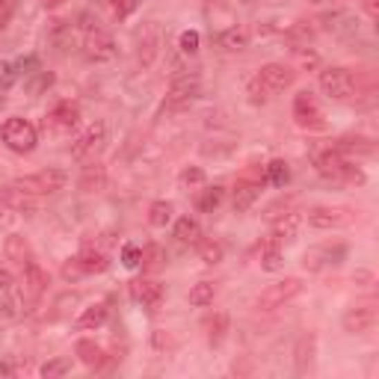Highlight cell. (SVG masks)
I'll return each mask as SVG.
<instances>
[{
    "instance_id": "cell-2",
    "label": "cell",
    "mask_w": 379,
    "mask_h": 379,
    "mask_svg": "<svg viewBox=\"0 0 379 379\" xmlns=\"http://www.w3.org/2000/svg\"><path fill=\"white\" fill-rule=\"evenodd\" d=\"M66 184H68V175L62 169H41L36 175L18 178L12 187L21 190V193H27V196H50V193H59Z\"/></svg>"
},
{
    "instance_id": "cell-29",
    "label": "cell",
    "mask_w": 379,
    "mask_h": 379,
    "mask_svg": "<svg viewBox=\"0 0 379 379\" xmlns=\"http://www.w3.org/2000/svg\"><path fill=\"white\" fill-rule=\"evenodd\" d=\"M246 41H249V36H246L243 27H228L225 33L219 36V45H223L225 50H243Z\"/></svg>"
},
{
    "instance_id": "cell-45",
    "label": "cell",
    "mask_w": 379,
    "mask_h": 379,
    "mask_svg": "<svg viewBox=\"0 0 379 379\" xmlns=\"http://www.w3.org/2000/svg\"><path fill=\"white\" fill-rule=\"evenodd\" d=\"M12 15H15V0H0V30L9 24Z\"/></svg>"
},
{
    "instance_id": "cell-34",
    "label": "cell",
    "mask_w": 379,
    "mask_h": 379,
    "mask_svg": "<svg viewBox=\"0 0 379 379\" xmlns=\"http://www.w3.org/2000/svg\"><path fill=\"white\" fill-rule=\"evenodd\" d=\"M335 149H338V151H359V154H371L373 151V145L371 142H367V140H362V136H355V140H353V136H344V140H338V142H335Z\"/></svg>"
},
{
    "instance_id": "cell-20",
    "label": "cell",
    "mask_w": 379,
    "mask_h": 379,
    "mask_svg": "<svg viewBox=\"0 0 379 379\" xmlns=\"http://www.w3.org/2000/svg\"><path fill=\"white\" fill-rule=\"evenodd\" d=\"M3 252H6V258L12 261V264H21V267H24L27 261H33V252H30V243H27L24 237H18V234H9V237H6Z\"/></svg>"
},
{
    "instance_id": "cell-19",
    "label": "cell",
    "mask_w": 379,
    "mask_h": 379,
    "mask_svg": "<svg viewBox=\"0 0 379 379\" xmlns=\"http://www.w3.org/2000/svg\"><path fill=\"white\" fill-rule=\"evenodd\" d=\"M80 190H86V193H98V190H104V184H107V172H104V166L98 163H86L80 172Z\"/></svg>"
},
{
    "instance_id": "cell-15",
    "label": "cell",
    "mask_w": 379,
    "mask_h": 379,
    "mask_svg": "<svg viewBox=\"0 0 379 379\" xmlns=\"http://www.w3.org/2000/svg\"><path fill=\"white\" fill-rule=\"evenodd\" d=\"M198 95V77H175L169 95H166V110H178V107H187Z\"/></svg>"
},
{
    "instance_id": "cell-8",
    "label": "cell",
    "mask_w": 379,
    "mask_h": 379,
    "mask_svg": "<svg viewBox=\"0 0 379 379\" xmlns=\"http://www.w3.org/2000/svg\"><path fill=\"white\" fill-rule=\"evenodd\" d=\"M104 142H107V128H104V122H92L89 128L77 136V142L71 145V157L80 163H92L95 154L104 149Z\"/></svg>"
},
{
    "instance_id": "cell-26",
    "label": "cell",
    "mask_w": 379,
    "mask_h": 379,
    "mask_svg": "<svg viewBox=\"0 0 379 379\" xmlns=\"http://www.w3.org/2000/svg\"><path fill=\"white\" fill-rule=\"evenodd\" d=\"M264 181H270L272 187H284L290 181V169H288V163L284 160H270L264 166Z\"/></svg>"
},
{
    "instance_id": "cell-28",
    "label": "cell",
    "mask_w": 379,
    "mask_h": 379,
    "mask_svg": "<svg viewBox=\"0 0 379 379\" xmlns=\"http://www.w3.org/2000/svg\"><path fill=\"white\" fill-rule=\"evenodd\" d=\"M80 258V264H83V272H86V276H95V272H104L110 267V261H107V255H104V252H83V255H77Z\"/></svg>"
},
{
    "instance_id": "cell-25",
    "label": "cell",
    "mask_w": 379,
    "mask_h": 379,
    "mask_svg": "<svg viewBox=\"0 0 379 379\" xmlns=\"http://www.w3.org/2000/svg\"><path fill=\"white\" fill-rule=\"evenodd\" d=\"M104 320H107V305H89L86 311L77 317V329H98V326H104Z\"/></svg>"
},
{
    "instance_id": "cell-18",
    "label": "cell",
    "mask_w": 379,
    "mask_h": 379,
    "mask_svg": "<svg viewBox=\"0 0 379 379\" xmlns=\"http://www.w3.org/2000/svg\"><path fill=\"white\" fill-rule=\"evenodd\" d=\"M299 223H302V214L299 210H288V214H281L276 219V225H272V237L276 240H293L299 231Z\"/></svg>"
},
{
    "instance_id": "cell-38",
    "label": "cell",
    "mask_w": 379,
    "mask_h": 379,
    "mask_svg": "<svg viewBox=\"0 0 379 379\" xmlns=\"http://www.w3.org/2000/svg\"><path fill=\"white\" fill-rule=\"evenodd\" d=\"M110 9H113V15L115 18H128L136 12V6H140V0H107Z\"/></svg>"
},
{
    "instance_id": "cell-44",
    "label": "cell",
    "mask_w": 379,
    "mask_h": 379,
    "mask_svg": "<svg viewBox=\"0 0 379 379\" xmlns=\"http://www.w3.org/2000/svg\"><path fill=\"white\" fill-rule=\"evenodd\" d=\"M267 95H270V92H267L264 86H261V80H258V77L249 83V101H252V104H264V101H267Z\"/></svg>"
},
{
    "instance_id": "cell-14",
    "label": "cell",
    "mask_w": 379,
    "mask_h": 379,
    "mask_svg": "<svg viewBox=\"0 0 379 379\" xmlns=\"http://www.w3.org/2000/svg\"><path fill=\"white\" fill-rule=\"evenodd\" d=\"M346 258V246H314V249H308L305 252V258H302V264H305V270H311V272H317V270H323L326 264H341V261Z\"/></svg>"
},
{
    "instance_id": "cell-22",
    "label": "cell",
    "mask_w": 379,
    "mask_h": 379,
    "mask_svg": "<svg viewBox=\"0 0 379 379\" xmlns=\"http://www.w3.org/2000/svg\"><path fill=\"white\" fill-rule=\"evenodd\" d=\"M214 297H216V284L214 281H196L193 288H190V293H187L190 305H196V308H205V305H210V302H214Z\"/></svg>"
},
{
    "instance_id": "cell-53",
    "label": "cell",
    "mask_w": 379,
    "mask_h": 379,
    "mask_svg": "<svg viewBox=\"0 0 379 379\" xmlns=\"http://www.w3.org/2000/svg\"><path fill=\"white\" fill-rule=\"evenodd\" d=\"M311 3H320V0H311Z\"/></svg>"
},
{
    "instance_id": "cell-21",
    "label": "cell",
    "mask_w": 379,
    "mask_h": 379,
    "mask_svg": "<svg viewBox=\"0 0 379 379\" xmlns=\"http://www.w3.org/2000/svg\"><path fill=\"white\" fill-rule=\"evenodd\" d=\"M175 237H178V243H184V246H198V240H202V228H198L196 219H178L175 223Z\"/></svg>"
},
{
    "instance_id": "cell-12",
    "label": "cell",
    "mask_w": 379,
    "mask_h": 379,
    "mask_svg": "<svg viewBox=\"0 0 379 379\" xmlns=\"http://www.w3.org/2000/svg\"><path fill=\"white\" fill-rule=\"evenodd\" d=\"M131 297L140 305H145V308L157 311V308H160V302H163V297H166V290H163V284L154 281V279H133L131 281Z\"/></svg>"
},
{
    "instance_id": "cell-30",
    "label": "cell",
    "mask_w": 379,
    "mask_h": 379,
    "mask_svg": "<svg viewBox=\"0 0 379 379\" xmlns=\"http://www.w3.org/2000/svg\"><path fill=\"white\" fill-rule=\"evenodd\" d=\"M172 205L169 202H154L151 207H149V223L154 225V228H166L169 225V219H172Z\"/></svg>"
},
{
    "instance_id": "cell-42",
    "label": "cell",
    "mask_w": 379,
    "mask_h": 379,
    "mask_svg": "<svg viewBox=\"0 0 379 379\" xmlns=\"http://www.w3.org/2000/svg\"><path fill=\"white\" fill-rule=\"evenodd\" d=\"M181 184H184V187H202V184H205V169H198V166H190V169L181 172Z\"/></svg>"
},
{
    "instance_id": "cell-9",
    "label": "cell",
    "mask_w": 379,
    "mask_h": 379,
    "mask_svg": "<svg viewBox=\"0 0 379 379\" xmlns=\"http://www.w3.org/2000/svg\"><path fill=\"white\" fill-rule=\"evenodd\" d=\"M77 124H80V110H77V104L62 101V104H57V107L48 113L45 131L54 133V136H68L71 131L77 128Z\"/></svg>"
},
{
    "instance_id": "cell-40",
    "label": "cell",
    "mask_w": 379,
    "mask_h": 379,
    "mask_svg": "<svg viewBox=\"0 0 379 379\" xmlns=\"http://www.w3.org/2000/svg\"><path fill=\"white\" fill-rule=\"evenodd\" d=\"M122 264L128 267V270H136V267L142 264V249L133 246V243H128V246L122 249Z\"/></svg>"
},
{
    "instance_id": "cell-5",
    "label": "cell",
    "mask_w": 379,
    "mask_h": 379,
    "mask_svg": "<svg viewBox=\"0 0 379 379\" xmlns=\"http://www.w3.org/2000/svg\"><path fill=\"white\" fill-rule=\"evenodd\" d=\"M320 89L335 101H346L355 95V77L350 68L344 66H332L320 71Z\"/></svg>"
},
{
    "instance_id": "cell-4",
    "label": "cell",
    "mask_w": 379,
    "mask_h": 379,
    "mask_svg": "<svg viewBox=\"0 0 379 379\" xmlns=\"http://www.w3.org/2000/svg\"><path fill=\"white\" fill-rule=\"evenodd\" d=\"M299 293H302V279L288 276L276 284H267V288L261 290V297L255 299V305L261 311H272V308H281L284 302H290L293 297H299Z\"/></svg>"
},
{
    "instance_id": "cell-16",
    "label": "cell",
    "mask_w": 379,
    "mask_h": 379,
    "mask_svg": "<svg viewBox=\"0 0 379 379\" xmlns=\"http://www.w3.org/2000/svg\"><path fill=\"white\" fill-rule=\"evenodd\" d=\"M21 288H24V297L30 302H36L41 293L48 290V272L41 270V264L36 261H27L24 264V281H21Z\"/></svg>"
},
{
    "instance_id": "cell-41",
    "label": "cell",
    "mask_w": 379,
    "mask_h": 379,
    "mask_svg": "<svg viewBox=\"0 0 379 379\" xmlns=\"http://www.w3.org/2000/svg\"><path fill=\"white\" fill-rule=\"evenodd\" d=\"M62 279L66 281H77V279H83L86 276V272H83V264H80V258H71V261H66V264H62Z\"/></svg>"
},
{
    "instance_id": "cell-32",
    "label": "cell",
    "mask_w": 379,
    "mask_h": 379,
    "mask_svg": "<svg viewBox=\"0 0 379 379\" xmlns=\"http://www.w3.org/2000/svg\"><path fill=\"white\" fill-rule=\"evenodd\" d=\"M293 62H297V68H302V71H314L320 66V54L311 48H293Z\"/></svg>"
},
{
    "instance_id": "cell-23",
    "label": "cell",
    "mask_w": 379,
    "mask_h": 379,
    "mask_svg": "<svg viewBox=\"0 0 379 379\" xmlns=\"http://www.w3.org/2000/svg\"><path fill=\"white\" fill-rule=\"evenodd\" d=\"M75 353H77V359L86 364V367H101L104 364V350L95 341H77V346H75Z\"/></svg>"
},
{
    "instance_id": "cell-49",
    "label": "cell",
    "mask_w": 379,
    "mask_h": 379,
    "mask_svg": "<svg viewBox=\"0 0 379 379\" xmlns=\"http://www.w3.org/2000/svg\"><path fill=\"white\" fill-rule=\"evenodd\" d=\"M362 6H364V12H367V18H379V0H362Z\"/></svg>"
},
{
    "instance_id": "cell-10",
    "label": "cell",
    "mask_w": 379,
    "mask_h": 379,
    "mask_svg": "<svg viewBox=\"0 0 379 379\" xmlns=\"http://www.w3.org/2000/svg\"><path fill=\"white\" fill-rule=\"evenodd\" d=\"M261 80V86L267 92H284L293 86V80H297V68L284 66V62H267V66H261V71L255 75Z\"/></svg>"
},
{
    "instance_id": "cell-36",
    "label": "cell",
    "mask_w": 379,
    "mask_h": 379,
    "mask_svg": "<svg viewBox=\"0 0 379 379\" xmlns=\"http://www.w3.org/2000/svg\"><path fill=\"white\" fill-rule=\"evenodd\" d=\"M18 66H12L9 59H0V92H9L15 86V80H18Z\"/></svg>"
},
{
    "instance_id": "cell-31",
    "label": "cell",
    "mask_w": 379,
    "mask_h": 379,
    "mask_svg": "<svg viewBox=\"0 0 379 379\" xmlns=\"http://www.w3.org/2000/svg\"><path fill=\"white\" fill-rule=\"evenodd\" d=\"M198 255H202L205 264H219L225 249H223V243H216V240H198Z\"/></svg>"
},
{
    "instance_id": "cell-1",
    "label": "cell",
    "mask_w": 379,
    "mask_h": 379,
    "mask_svg": "<svg viewBox=\"0 0 379 379\" xmlns=\"http://www.w3.org/2000/svg\"><path fill=\"white\" fill-rule=\"evenodd\" d=\"M314 163H317V172L323 178H329V181H355V184H364V175L355 169V166L346 160V154L338 151L335 145H332V149H326V151H320Z\"/></svg>"
},
{
    "instance_id": "cell-51",
    "label": "cell",
    "mask_w": 379,
    "mask_h": 379,
    "mask_svg": "<svg viewBox=\"0 0 379 379\" xmlns=\"http://www.w3.org/2000/svg\"><path fill=\"white\" fill-rule=\"evenodd\" d=\"M62 3H66V0H45L48 9H57V6H62Z\"/></svg>"
},
{
    "instance_id": "cell-54",
    "label": "cell",
    "mask_w": 379,
    "mask_h": 379,
    "mask_svg": "<svg viewBox=\"0 0 379 379\" xmlns=\"http://www.w3.org/2000/svg\"><path fill=\"white\" fill-rule=\"evenodd\" d=\"M205 3H210V0H205Z\"/></svg>"
},
{
    "instance_id": "cell-37",
    "label": "cell",
    "mask_w": 379,
    "mask_h": 379,
    "mask_svg": "<svg viewBox=\"0 0 379 379\" xmlns=\"http://www.w3.org/2000/svg\"><path fill=\"white\" fill-rule=\"evenodd\" d=\"M225 329H228V317H225V314H216L214 320H207V338H210V344L223 341Z\"/></svg>"
},
{
    "instance_id": "cell-13",
    "label": "cell",
    "mask_w": 379,
    "mask_h": 379,
    "mask_svg": "<svg viewBox=\"0 0 379 379\" xmlns=\"http://www.w3.org/2000/svg\"><path fill=\"white\" fill-rule=\"evenodd\" d=\"M376 320H379L376 305H355V308H350L344 314V329L350 335H364V332L373 329Z\"/></svg>"
},
{
    "instance_id": "cell-39",
    "label": "cell",
    "mask_w": 379,
    "mask_h": 379,
    "mask_svg": "<svg viewBox=\"0 0 379 379\" xmlns=\"http://www.w3.org/2000/svg\"><path fill=\"white\" fill-rule=\"evenodd\" d=\"M163 264V252H160V246H145L142 249V264L140 267H145V270H157Z\"/></svg>"
},
{
    "instance_id": "cell-11",
    "label": "cell",
    "mask_w": 379,
    "mask_h": 379,
    "mask_svg": "<svg viewBox=\"0 0 379 379\" xmlns=\"http://www.w3.org/2000/svg\"><path fill=\"white\" fill-rule=\"evenodd\" d=\"M83 54L92 62H110L115 57V41L104 30H89L86 39H83Z\"/></svg>"
},
{
    "instance_id": "cell-35",
    "label": "cell",
    "mask_w": 379,
    "mask_h": 379,
    "mask_svg": "<svg viewBox=\"0 0 379 379\" xmlns=\"http://www.w3.org/2000/svg\"><path fill=\"white\" fill-rule=\"evenodd\" d=\"M219 202H223V187H207V190H202V196H198V210L210 214L214 207H219Z\"/></svg>"
},
{
    "instance_id": "cell-6",
    "label": "cell",
    "mask_w": 379,
    "mask_h": 379,
    "mask_svg": "<svg viewBox=\"0 0 379 379\" xmlns=\"http://www.w3.org/2000/svg\"><path fill=\"white\" fill-rule=\"evenodd\" d=\"M355 223V210L344 205H317L308 210V225L311 228H346Z\"/></svg>"
},
{
    "instance_id": "cell-46",
    "label": "cell",
    "mask_w": 379,
    "mask_h": 379,
    "mask_svg": "<svg viewBox=\"0 0 379 379\" xmlns=\"http://www.w3.org/2000/svg\"><path fill=\"white\" fill-rule=\"evenodd\" d=\"M12 214H15V207L9 205V202H3V198H0V223L9 225V223H12V219H15Z\"/></svg>"
},
{
    "instance_id": "cell-7",
    "label": "cell",
    "mask_w": 379,
    "mask_h": 379,
    "mask_svg": "<svg viewBox=\"0 0 379 379\" xmlns=\"http://www.w3.org/2000/svg\"><path fill=\"white\" fill-rule=\"evenodd\" d=\"M293 122H297L302 131H323L326 128V115L320 110L317 98H314L308 89L293 98Z\"/></svg>"
},
{
    "instance_id": "cell-43",
    "label": "cell",
    "mask_w": 379,
    "mask_h": 379,
    "mask_svg": "<svg viewBox=\"0 0 379 379\" xmlns=\"http://www.w3.org/2000/svg\"><path fill=\"white\" fill-rule=\"evenodd\" d=\"M198 41H202V36H198L196 30H184V33H181V41H178V45H181L184 54H196V50H198Z\"/></svg>"
},
{
    "instance_id": "cell-3",
    "label": "cell",
    "mask_w": 379,
    "mask_h": 379,
    "mask_svg": "<svg viewBox=\"0 0 379 379\" xmlns=\"http://www.w3.org/2000/svg\"><path fill=\"white\" fill-rule=\"evenodd\" d=\"M0 140H3L6 149H12L18 154H27V151L36 149L39 133L27 119H6L3 128H0Z\"/></svg>"
},
{
    "instance_id": "cell-52",
    "label": "cell",
    "mask_w": 379,
    "mask_h": 379,
    "mask_svg": "<svg viewBox=\"0 0 379 379\" xmlns=\"http://www.w3.org/2000/svg\"><path fill=\"white\" fill-rule=\"evenodd\" d=\"M0 376H12V367H9V364H0Z\"/></svg>"
},
{
    "instance_id": "cell-33",
    "label": "cell",
    "mask_w": 379,
    "mask_h": 379,
    "mask_svg": "<svg viewBox=\"0 0 379 379\" xmlns=\"http://www.w3.org/2000/svg\"><path fill=\"white\" fill-rule=\"evenodd\" d=\"M71 371V359H66V355H59V359H50L48 364H41V376L45 379H59L66 376Z\"/></svg>"
},
{
    "instance_id": "cell-50",
    "label": "cell",
    "mask_w": 379,
    "mask_h": 379,
    "mask_svg": "<svg viewBox=\"0 0 379 379\" xmlns=\"http://www.w3.org/2000/svg\"><path fill=\"white\" fill-rule=\"evenodd\" d=\"M355 279H359V281H373V276H371V272H364V270L355 272Z\"/></svg>"
},
{
    "instance_id": "cell-47",
    "label": "cell",
    "mask_w": 379,
    "mask_h": 379,
    "mask_svg": "<svg viewBox=\"0 0 379 379\" xmlns=\"http://www.w3.org/2000/svg\"><path fill=\"white\" fill-rule=\"evenodd\" d=\"M154 346H157V350H169V346H172V338H169V335H166V332H160V329H157L154 332Z\"/></svg>"
},
{
    "instance_id": "cell-17",
    "label": "cell",
    "mask_w": 379,
    "mask_h": 379,
    "mask_svg": "<svg viewBox=\"0 0 379 379\" xmlns=\"http://www.w3.org/2000/svg\"><path fill=\"white\" fill-rule=\"evenodd\" d=\"M261 196V181H255V178H240V181L234 184V193H231V205H234L237 214H243V210H249L252 205L258 202Z\"/></svg>"
},
{
    "instance_id": "cell-27",
    "label": "cell",
    "mask_w": 379,
    "mask_h": 379,
    "mask_svg": "<svg viewBox=\"0 0 379 379\" xmlns=\"http://www.w3.org/2000/svg\"><path fill=\"white\" fill-rule=\"evenodd\" d=\"M314 359V335H302L297 344V373H305Z\"/></svg>"
},
{
    "instance_id": "cell-48",
    "label": "cell",
    "mask_w": 379,
    "mask_h": 379,
    "mask_svg": "<svg viewBox=\"0 0 379 379\" xmlns=\"http://www.w3.org/2000/svg\"><path fill=\"white\" fill-rule=\"evenodd\" d=\"M15 284V279H12V272H9L6 267H0V290H9Z\"/></svg>"
},
{
    "instance_id": "cell-24",
    "label": "cell",
    "mask_w": 379,
    "mask_h": 379,
    "mask_svg": "<svg viewBox=\"0 0 379 379\" xmlns=\"http://www.w3.org/2000/svg\"><path fill=\"white\" fill-rule=\"evenodd\" d=\"M279 240L276 237H270L267 243H264V249H261V270H267V272H279L281 270V252H279Z\"/></svg>"
}]
</instances>
